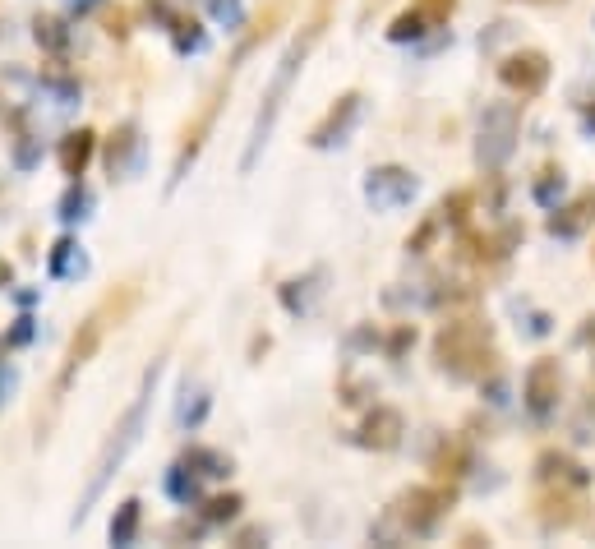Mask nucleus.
Segmentation results:
<instances>
[{
  "label": "nucleus",
  "instance_id": "obj_1",
  "mask_svg": "<svg viewBox=\"0 0 595 549\" xmlns=\"http://www.w3.org/2000/svg\"><path fill=\"white\" fill-rule=\"evenodd\" d=\"M333 14H337V0H314V5H310V19L300 24L296 42H291V47H286V56L277 60V74H273V84H268V93H263V107H259V120H254L250 148H245V157H240V171H250L254 162H259L263 144H268V134H273L277 116H282V107H286V93H291V84H296V74L305 70L310 51L319 47V37L328 33Z\"/></svg>",
  "mask_w": 595,
  "mask_h": 549
},
{
  "label": "nucleus",
  "instance_id": "obj_2",
  "mask_svg": "<svg viewBox=\"0 0 595 549\" xmlns=\"http://www.w3.org/2000/svg\"><path fill=\"white\" fill-rule=\"evenodd\" d=\"M134 305H139V287L134 282H120L116 291H107V296L97 300L93 310L84 314V323H79V333L70 337V347H65V360H60V374L56 383H51V402H60L65 397V388L74 383V374L84 370L88 360L102 351V342H107L111 328H120V323L134 314Z\"/></svg>",
  "mask_w": 595,
  "mask_h": 549
},
{
  "label": "nucleus",
  "instance_id": "obj_3",
  "mask_svg": "<svg viewBox=\"0 0 595 549\" xmlns=\"http://www.w3.org/2000/svg\"><path fill=\"white\" fill-rule=\"evenodd\" d=\"M153 379H157V370H148V379H143L139 397H134V402L125 406V416L116 420V430H111V439L102 443V453H97V466H93V480H88L84 499H79V513H74V526L84 522V517H88V508L97 503V494L107 490V480L116 476V466L134 453V443H139V434H143V416H148V402H153Z\"/></svg>",
  "mask_w": 595,
  "mask_h": 549
},
{
  "label": "nucleus",
  "instance_id": "obj_4",
  "mask_svg": "<svg viewBox=\"0 0 595 549\" xmlns=\"http://www.w3.org/2000/svg\"><path fill=\"white\" fill-rule=\"evenodd\" d=\"M434 360H439V370H448L453 379H485V370L494 365L489 323H480V319L443 323V333L434 337Z\"/></svg>",
  "mask_w": 595,
  "mask_h": 549
},
{
  "label": "nucleus",
  "instance_id": "obj_5",
  "mask_svg": "<svg viewBox=\"0 0 595 549\" xmlns=\"http://www.w3.org/2000/svg\"><path fill=\"white\" fill-rule=\"evenodd\" d=\"M231 79H236V70L227 65V74L208 88V97L199 102V111L190 116V125L180 130V153H176V167H171V185L185 180V167H190L194 157H199V148L208 144V134H213V125H217V111H222V102H227V93H231Z\"/></svg>",
  "mask_w": 595,
  "mask_h": 549
},
{
  "label": "nucleus",
  "instance_id": "obj_6",
  "mask_svg": "<svg viewBox=\"0 0 595 549\" xmlns=\"http://www.w3.org/2000/svg\"><path fill=\"white\" fill-rule=\"evenodd\" d=\"M517 125H522V111L512 107V102L485 107V120H480V162H485V167H499L503 157L512 153Z\"/></svg>",
  "mask_w": 595,
  "mask_h": 549
},
{
  "label": "nucleus",
  "instance_id": "obj_7",
  "mask_svg": "<svg viewBox=\"0 0 595 549\" xmlns=\"http://www.w3.org/2000/svg\"><path fill=\"white\" fill-rule=\"evenodd\" d=\"M448 508H453V490H411L397 503V517H402V526L411 536H429Z\"/></svg>",
  "mask_w": 595,
  "mask_h": 549
},
{
  "label": "nucleus",
  "instance_id": "obj_8",
  "mask_svg": "<svg viewBox=\"0 0 595 549\" xmlns=\"http://www.w3.org/2000/svg\"><path fill=\"white\" fill-rule=\"evenodd\" d=\"M499 79L517 97H536L549 84V56L545 51H512L499 60Z\"/></svg>",
  "mask_w": 595,
  "mask_h": 549
},
{
  "label": "nucleus",
  "instance_id": "obj_9",
  "mask_svg": "<svg viewBox=\"0 0 595 549\" xmlns=\"http://www.w3.org/2000/svg\"><path fill=\"white\" fill-rule=\"evenodd\" d=\"M559 393H563V370L554 356H540L531 360L526 370V383H522V397H526V411L531 416H549L559 406Z\"/></svg>",
  "mask_w": 595,
  "mask_h": 549
},
{
  "label": "nucleus",
  "instance_id": "obj_10",
  "mask_svg": "<svg viewBox=\"0 0 595 549\" xmlns=\"http://www.w3.org/2000/svg\"><path fill=\"white\" fill-rule=\"evenodd\" d=\"M365 194H369V203L374 208H402L411 194H416V176L411 171H402V167H379V171H369V180H365Z\"/></svg>",
  "mask_w": 595,
  "mask_h": 549
},
{
  "label": "nucleus",
  "instance_id": "obj_11",
  "mask_svg": "<svg viewBox=\"0 0 595 549\" xmlns=\"http://www.w3.org/2000/svg\"><path fill=\"white\" fill-rule=\"evenodd\" d=\"M360 107H365V97H360V93H342V97H337V107L328 111V116H323L319 125L310 130V148H333V144H342L346 134H351V125H356Z\"/></svg>",
  "mask_w": 595,
  "mask_h": 549
},
{
  "label": "nucleus",
  "instance_id": "obj_12",
  "mask_svg": "<svg viewBox=\"0 0 595 549\" xmlns=\"http://www.w3.org/2000/svg\"><path fill=\"white\" fill-rule=\"evenodd\" d=\"M536 476L545 480V485H554V490H586L591 471H586V466L577 462V457L559 453V448H549V453H540Z\"/></svg>",
  "mask_w": 595,
  "mask_h": 549
},
{
  "label": "nucleus",
  "instance_id": "obj_13",
  "mask_svg": "<svg viewBox=\"0 0 595 549\" xmlns=\"http://www.w3.org/2000/svg\"><path fill=\"white\" fill-rule=\"evenodd\" d=\"M286 10H291V5H286V0H273V5H268V10H263L259 19H254V24H250V33L240 37V47H236V56H231V70H240V65H245V60H250L254 51H259L263 42H268V37L277 33V28H282Z\"/></svg>",
  "mask_w": 595,
  "mask_h": 549
},
{
  "label": "nucleus",
  "instance_id": "obj_14",
  "mask_svg": "<svg viewBox=\"0 0 595 549\" xmlns=\"http://www.w3.org/2000/svg\"><path fill=\"white\" fill-rule=\"evenodd\" d=\"M402 434H406V425H402V416H397L393 406H374V411H369V420L360 425V443H365V448H379V453L397 448V443H402Z\"/></svg>",
  "mask_w": 595,
  "mask_h": 549
},
{
  "label": "nucleus",
  "instance_id": "obj_15",
  "mask_svg": "<svg viewBox=\"0 0 595 549\" xmlns=\"http://www.w3.org/2000/svg\"><path fill=\"white\" fill-rule=\"evenodd\" d=\"M591 222H595V190H586V194H577L568 208H559V213L549 217V231H554V236H582Z\"/></svg>",
  "mask_w": 595,
  "mask_h": 549
},
{
  "label": "nucleus",
  "instance_id": "obj_16",
  "mask_svg": "<svg viewBox=\"0 0 595 549\" xmlns=\"http://www.w3.org/2000/svg\"><path fill=\"white\" fill-rule=\"evenodd\" d=\"M577 517H582V499H577V490H554V485H549V494H540V522H545L549 531L572 526Z\"/></svg>",
  "mask_w": 595,
  "mask_h": 549
},
{
  "label": "nucleus",
  "instance_id": "obj_17",
  "mask_svg": "<svg viewBox=\"0 0 595 549\" xmlns=\"http://www.w3.org/2000/svg\"><path fill=\"white\" fill-rule=\"evenodd\" d=\"M93 148H97V134L93 130H74L60 139V171L70 180L84 176V167L93 162Z\"/></svg>",
  "mask_w": 595,
  "mask_h": 549
},
{
  "label": "nucleus",
  "instance_id": "obj_18",
  "mask_svg": "<svg viewBox=\"0 0 595 549\" xmlns=\"http://www.w3.org/2000/svg\"><path fill=\"white\" fill-rule=\"evenodd\" d=\"M130 153H139V130L134 125H120L116 134H111V148H107V162H111V171H125V162H130Z\"/></svg>",
  "mask_w": 595,
  "mask_h": 549
},
{
  "label": "nucleus",
  "instance_id": "obj_19",
  "mask_svg": "<svg viewBox=\"0 0 595 549\" xmlns=\"http://www.w3.org/2000/svg\"><path fill=\"white\" fill-rule=\"evenodd\" d=\"M51 273H56V277L84 273V254H79L74 240H56V250H51Z\"/></svg>",
  "mask_w": 595,
  "mask_h": 549
},
{
  "label": "nucleus",
  "instance_id": "obj_20",
  "mask_svg": "<svg viewBox=\"0 0 595 549\" xmlns=\"http://www.w3.org/2000/svg\"><path fill=\"white\" fill-rule=\"evenodd\" d=\"M471 208H476V190H453L448 199H443V222H453V227H462L466 217H471Z\"/></svg>",
  "mask_w": 595,
  "mask_h": 549
},
{
  "label": "nucleus",
  "instance_id": "obj_21",
  "mask_svg": "<svg viewBox=\"0 0 595 549\" xmlns=\"http://www.w3.org/2000/svg\"><path fill=\"white\" fill-rule=\"evenodd\" d=\"M420 33H429V24H425V14H420L416 5H411L406 14H397L393 28H388V37H393V42H411V37H420Z\"/></svg>",
  "mask_w": 595,
  "mask_h": 549
},
{
  "label": "nucleus",
  "instance_id": "obj_22",
  "mask_svg": "<svg viewBox=\"0 0 595 549\" xmlns=\"http://www.w3.org/2000/svg\"><path fill=\"white\" fill-rule=\"evenodd\" d=\"M33 28H37V42H42V47H51V51H65V47H70V33H65V24H60L56 14H42Z\"/></svg>",
  "mask_w": 595,
  "mask_h": 549
},
{
  "label": "nucleus",
  "instance_id": "obj_23",
  "mask_svg": "<svg viewBox=\"0 0 595 549\" xmlns=\"http://www.w3.org/2000/svg\"><path fill=\"white\" fill-rule=\"evenodd\" d=\"M139 503H120V517H116V522H111V540H116V545H130V540H134V531H139Z\"/></svg>",
  "mask_w": 595,
  "mask_h": 549
},
{
  "label": "nucleus",
  "instance_id": "obj_24",
  "mask_svg": "<svg viewBox=\"0 0 595 549\" xmlns=\"http://www.w3.org/2000/svg\"><path fill=\"white\" fill-rule=\"evenodd\" d=\"M236 513H240V494H217V499L203 503V517H208V522H231Z\"/></svg>",
  "mask_w": 595,
  "mask_h": 549
},
{
  "label": "nucleus",
  "instance_id": "obj_25",
  "mask_svg": "<svg viewBox=\"0 0 595 549\" xmlns=\"http://www.w3.org/2000/svg\"><path fill=\"white\" fill-rule=\"evenodd\" d=\"M416 10L425 14V24H429V28H439V24H448V19H453L457 0H416Z\"/></svg>",
  "mask_w": 595,
  "mask_h": 549
},
{
  "label": "nucleus",
  "instance_id": "obj_26",
  "mask_svg": "<svg viewBox=\"0 0 595 549\" xmlns=\"http://www.w3.org/2000/svg\"><path fill=\"white\" fill-rule=\"evenodd\" d=\"M434 471H439V476H462V471H466V448H462V443L443 448V453L434 457Z\"/></svg>",
  "mask_w": 595,
  "mask_h": 549
},
{
  "label": "nucleus",
  "instance_id": "obj_27",
  "mask_svg": "<svg viewBox=\"0 0 595 549\" xmlns=\"http://www.w3.org/2000/svg\"><path fill=\"white\" fill-rule=\"evenodd\" d=\"M203 47V33L194 19H176V51H199Z\"/></svg>",
  "mask_w": 595,
  "mask_h": 549
},
{
  "label": "nucleus",
  "instance_id": "obj_28",
  "mask_svg": "<svg viewBox=\"0 0 595 549\" xmlns=\"http://www.w3.org/2000/svg\"><path fill=\"white\" fill-rule=\"evenodd\" d=\"M554 180H563V171H554V167H545L540 171V180H536V199H554Z\"/></svg>",
  "mask_w": 595,
  "mask_h": 549
},
{
  "label": "nucleus",
  "instance_id": "obj_29",
  "mask_svg": "<svg viewBox=\"0 0 595 549\" xmlns=\"http://www.w3.org/2000/svg\"><path fill=\"white\" fill-rule=\"evenodd\" d=\"M213 14H217V19H227V24H236L240 5H236V0H213Z\"/></svg>",
  "mask_w": 595,
  "mask_h": 549
},
{
  "label": "nucleus",
  "instance_id": "obj_30",
  "mask_svg": "<svg viewBox=\"0 0 595 549\" xmlns=\"http://www.w3.org/2000/svg\"><path fill=\"white\" fill-rule=\"evenodd\" d=\"M5 282H10V263L0 259V287H5Z\"/></svg>",
  "mask_w": 595,
  "mask_h": 549
},
{
  "label": "nucleus",
  "instance_id": "obj_31",
  "mask_svg": "<svg viewBox=\"0 0 595 549\" xmlns=\"http://www.w3.org/2000/svg\"><path fill=\"white\" fill-rule=\"evenodd\" d=\"M531 5H549V0H531Z\"/></svg>",
  "mask_w": 595,
  "mask_h": 549
}]
</instances>
